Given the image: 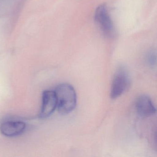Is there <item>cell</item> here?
<instances>
[{
  "label": "cell",
  "mask_w": 157,
  "mask_h": 157,
  "mask_svg": "<svg viewBox=\"0 0 157 157\" xmlns=\"http://www.w3.org/2000/svg\"><path fill=\"white\" fill-rule=\"evenodd\" d=\"M59 112L66 115L72 112L77 104V95L73 87L68 83L59 84L55 91Z\"/></svg>",
  "instance_id": "cell-1"
},
{
  "label": "cell",
  "mask_w": 157,
  "mask_h": 157,
  "mask_svg": "<svg viewBox=\"0 0 157 157\" xmlns=\"http://www.w3.org/2000/svg\"><path fill=\"white\" fill-rule=\"evenodd\" d=\"M94 20L105 36L109 37L113 36V25L106 5L101 4L96 8L94 13Z\"/></svg>",
  "instance_id": "cell-3"
},
{
  "label": "cell",
  "mask_w": 157,
  "mask_h": 157,
  "mask_svg": "<svg viewBox=\"0 0 157 157\" xmlns=\"http://www.w3.org/2000/svg\"><path fill=\"white\" fill-rule=\"evenodd\" d=\"M136 110L139 115L147 117L156 113V107L151 99L147 95L142 94L139 96L136 103Z\"/></svg>",
  "instance_id": "cell-5"
},
{
  "label": "cell",
  "mask_w": 157,
  "mask_h": 157,
  "mask_svg": "<svg viewBox=\"0 0 157 157\" xmlns=\"http://www.w3.org/2000/svg\"><path fill=\"white\" fill-rule=\"evenodd\" d=\"M131 84L128 71L124 66H120L114 75L111 89V97L117 99L124 93Z\"/></svg>",
  "instance_id": "cell-2"
},
{
  "label": "cell",
  "mask_w": 157,
  "mask_h": 157,
  "mask_svg": "<svg viewBox=\"0 0 157 157\" xmlns=\"http://www.w3.org/2000/svg\"><path fill=\"white\" fill-rule=\"evenodd\" d=\"M146 64L150 67H155L157 64V53L156 50L153 49L149 50L145 56Z\"/></svg>",
  "instance_id": "cell-7"
},
{
  "label": "cell",
  "mask_w": 157,
  "mask_h": 157,
  "mask_svg": "<svg viewBox=\"0 0 157 157\" xmlns=\"http://www.w3.org/2000/svg\"><path fill=\"white\" fill-rule=\"evenodd\" d=\"M26 128V124L21 121H8L0 126V131L5 136L14 137L22 134Z\"/></svg>",
  "instance_id": "cell-6"
},
{
  "label": "cell",
  "mask_w": 157,
  "mask_h": 157,
  "mask_svg": "<svg viewBox=\"0 0 157 157\" xmlns=\"http://www.w3.org/2000/svg\"><path fill=\"white\" fill-rule=\"evenodd\" d=\"M57 105V99L55 91H44L43 94L42 105L39 117L44 119L50 116L56 108Z\"/></svg>",
  "instance_id": "cell-4"
}]
</instances>
